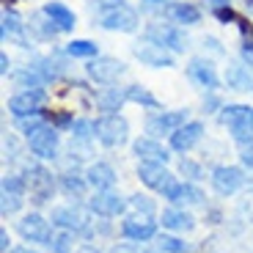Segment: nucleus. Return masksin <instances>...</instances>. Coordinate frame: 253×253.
Wrapping results in <instances>:
<instances>
[{
	"label": "nucleus",
	"instance_id": "1",
	"mask_svg": "<svg viewBox=\"0 0 253 253\" xmlns=\"http://www.w3.org/2000/svg\"><path fill=\"white\" fill-rule=\"evenodd\" d=\"M138 176H140V182H143L146 187L157 190V193H163V198H168V201L176 204L179 184L182 182H176L173 173L168 171L165 165H160V163H140L138 165Z\"/></svg>",
	"mask_w": 253,
	"mask_h": 253
},
{
	"label": "nucleus",
	"instance_id": "2",
	"mask_svg": "<svg viewBox=\"0 0 253 253\" xmlns=\"http://www.w3.org/2000/svg\"><path fill=\"white\" fill-rule=\"evenodd\" d=\"M220 121L237 143H253V108L251 105H226Z\"/></svg>",
	"mask_w": 253,
	"mask_h": 253
},
{
	"label": "nucleus",
	"instance_id": "3",
	"mask_svg": "<svg viewBox=\"0 0 253 253\" xmlns=\"http://www.w3.org/2000/svg\"><path fill=\"white\" fill-rule=\"evenodd\" d=\"M94 132H96V138H99L102 146L116 149V146H121L126 140L129 126H126V121L121 119L119 113H105L102 119L94 121Z\"/></svg>",
	"mask_w": 253,
	"mask_h": 253
},
{
	"label": "nucleus",
	"instance_id": "4",
	"mask_svg": "<svg viewBox=\"0 0 253 253\" xmlns=\"http://www.w3.org/2000/svg\"><path fill=\"white\" fill-rule=\"evenodd\" d=\"M143 36H146V42L168 47L171 52H184V47H187L184 33L179 31L176 25H171V22H152V25L143 31Z\"/></svg>",
	"mask_w": 253,
	"mask_h": 253
},
{
	"label": "nucleus",
	"instance_id": "5",
	"mask_svg": "<svg viewBox=\"0 0 253 253\" xmlns=\"http://www.w3.org/2000/svg\"><path fill=\"white\" fill-rule=\"evenodd\" d=\"M99 25L105 31H119V33H132L138 28V14L135 8L124 6H116V8H105L99 11Z\"/></svg>",
	"mask_w": 253,
	"mask_h": 253
},
{
	"label": "nucleus",
	"instance_id": "6",
	"mask_svg": "<svg viewBox=\"0 0 253 253\" xmlns=\"http://www.w3.org/2000/svg\"><path fill=\"white\" fill-rule=\"evenodd\" d=\"M187 124V110H160V113L146 119V132L157 138V135H173L179 126Z\"/></svg>",
	"mask_w": 253,
	"mask_h": 253
},
{
	"label": "nucleus",
	"instance_id": "7",
	"mask_svg": "<svg viewBox=\"0 0 253 253\" xmlns=\"http://www.w3.org/2000/svg\"><path fill=\"white\" fill-rule=\"evenodd\" d=\"M42 102H44V91L42 88H28V91H19L8 99V113L14 119H28V116H39L42 113Z\"/></svg>",
	"mask_w": 253,
	"mask_h": 253
},
{
	"label": "nucleus",
	"instance_id": "8",
	"mask_svg": "<svg viewBox=\"0 0 253 253\" xmlns=\"http://www.w3.org/2000/svg\"><path fill=\"white\" fill-rule=\"evenodd\" d=\"M28 146H31V152L39 160H55L58 157V126L44 124L42 129H36L28 138Z\"/></svg>",
	"mask_w": 253,
	"mask_h": 253
},
{
	"label": "nucleus",
	"instance_id": "9",
	"mask_svg": "<svg viewBox=\"0 0 253 253\" xmlns=\"http://www.w3.org/2000/svg\"><path fill=\"white\" fill-rule=\"evenodd\" d=\"M124 72H126V66L121 61H116V58H96V61H91L85 66V75L94 83H99V85H113Z\"/></svg>",
	"mask_w": 253,
	"mask_h": 253
},
{
	"label": "nucleus",
	"instance_id": "10",
	"mask_svg": "<svg viewBox=\"0 0 253 253\" xmlns=\"http://www.w3.org/2000/svg\"><path fill=\"white\" fill-rule=\"evenodd\" d=\"M135 58H138L143 66H152V69H171L176 58L168 47H160V44H152V42H146V44L135 47Z\"/></svg>",
	"mask_w": 253,
	"mask_h": 253
},
{
	"label": "nucleus",
	"instance_id": "11",
	"mask_svg": "<svg viewBox=\"0 0 253 253\" xmlns=\"http://www.w3.org/2000/svg\"><path fill=\"white\" fill-rule=\"evenodd\" d=\"M242 184H245V173L240 168H234V165H217L212 171V187L220 196H234Z\"/></svg>",
	"mask_w": 253,
	"mask_h": 253
},
{
	"label": "nucleus",
	"instance_id": "12",
	"mask_svg": "<svg viewBox=\"0 0 253 253\" xmlns=\"http://www.w3.org/2000/svg\"><path fill=\"white\" fill-rule=\"evenodd\" d=\"M19 234L25 237L28 242H39V245H50L52 242V228H50V223L44 220L42 215H28V217H22L19 220Z\"/></svg>",
	"mask_w": 253,
	"mask_h": 253
},
{
	"label": "nucleus",
	"instance_id": "13",
	"mask_svg": "<svg viewBox=\"0 0 253 253\" xmlns=\"http://www.w3.org/2000/svg\"><path fill=\"white\" fill-rule=\"evenodd\" d=\"M91 212H96L99 217H119L126 209V201L121 196H116L113 190H99L94 198L88 201Z\"/></svg>",
	"mask_w": 253,
	"mask_h": 253
},
{
	"label": "nucleus",
	"instance_id": "14",
	"mask_svg": "<svg viewBox=\"0 0 253 253\" xmlns=\"http://www.w3.org/2000/svg\"><path fill=\"white\" fill-rule=\"evenodd\" d=\"M28 187H31V196L36 204H47V198L52 196V190H55V182H52L50 171H44V168H39V165H33V168H28Z\"/></svg>",
	"mask_w": 253,
	"mask_h": 253
},
{
	"label": "nucleus",
	"instance_id": "15",
	"mask_svg": "<svg viewBox=\"0 0 253 253\" xmlns=\"http://www.w3.org/2000/svg\"><path fill=\"white\" fill-rule=\"evenodd\" d=\"M187 75H190V80L198 83V85L207 88V91H215L217 85H220V77H217L212 61H204V58H193V61L187 63Z\"/></svg>",
	"mask_w": 253,
	"mask_h": 253
},
{
	"label": "nucleus",
	"instance_id": "16",
	"mask_svg": "<svg viewBox=\"0 0 253 253\" xmlns=\"http://www.w3.org/2000/svg\"><path fill=\"white\" fill-rule=\"evenodd\" d=\"M201 138H204V124L201 121H187L171 135V149L173 152H190Z\"/></svg>",
	"mask_w": 253,
	"mask_h": 253
},
{
	"label": "nucleus",
	"instance_id": "17",
	"mask_svg": "<svg viewBox=\"0 0 253 253\" xmlns=\"http://www.w3.org/2000/svg\"><path fill=\"white\" fill-rule=\"evenodd\" d=\"M52 226L63 228V231H85V228H88V220H85V215L75 207H55L52 209Z\"/></svg>",
	"mask_w": 253,
	"mask_h": 253
},
{
	"label": "nucleus",
	"instance_id": "18",
	"mask_svg": "<svg viewBox=\"0 0 253 253\" xmlns=\"http://www.w3.org/2000/svg\"><path fill=\"white\" fill-rule=\"evenodd\" d=\"M132 152L140 157V163H160V165H165L168 157H171L168 149H163L154 138H138L132 143Z\"/></svg>",
	"mask_w": 253,
	"mask_h": 253
},
{
	"label": "nucleus",
	"instance_id": "19",
	"mask_svg": "<svg viewBox=\"0 0 253 253\" xmlns=\"http://www.w3.org/2000/svg\"><path fill=\"white\" fill-rule=\"evenodd\" d=\"M165 17H168V22H176V25H198L201 22V11L193 3H184V0L168 3L165 6Z\"/></svg>",
	"mask_w": 253,
	"mask_h": 253
},
{
	"label": "nucleus",
	"instance_id": "20",
	"mask_svg": "<svg viewBox=\"0 0 253 253\" xmlns=\"http://www.w3.org/2000/svg\"><path fill=\"white\" fill-rule=\"evenodd\" d=\"M121 234L132 242H146L157 234V226L152 220H140V217H129V220L121 223Z\"/></svg>",
	"mask_w": 253,
	"mask_h": 253
},
{
	"label": "nucleus",
	"instance_id": "21",
	"mask_svg": "<svg viewBox=\"0 0 253 253\" xmlns=\"http://www.w3.org/2000/svg\"><path fill=\"white\" fill-rule=\"evenodd\" d=\"M85 179H88V184L96 190V193H99V190H113V184H116V171L110 168L108 163H94V165H88Z\"/></svg>",
	"mask_w": 253,
	"mask_h": 253
},
{
	"label": "nucleus",
	"instance_id": "22",
	"mask_svg": "<svg viewBox=\"0 0 253 253\" xmlns=\"http://www.w3.org/2000/svg\"><path fill=\"white\" fill-rule=\"evenodd\" d=\"M42 11H44V17L50 19L52 25L58 28V31H72V28H75V14L69 11V8L63 6V3H58V0H52V3H44V8H42Z\"/></svg>",
	"mask_w": 253,
	"mask_h": 253
},
{
	"label": "nucleus",
	"instance_id": "23",
	"mask_svg": "<svg viewBox=\"0 0 253 253\" xmlns=\"http://www.w3.org/2000/svg\"><path fill=\"white\" fill-rule=\"evenodd\" d=\"M226 85L234 91H253V72L248 69L245 63H228Z\"/></svg>",
	"mask_w": 253,
	"mask_h": 253
},
{
	"label": "nucleus",
	"instance_id": "24",
	"mask_svg": "<svg viewBox=\"0 0 253 253\" xmlns=\"http://www.w3.org/2000/svg\"><path fill=\"white\" fill-rule=\"evenodd\" d=\"M163 226L171 231H190L196 226V220L184 212V209H165L163 212Z\"/></svg>",
	"mask_w": 253,
	"mask_h": 253
},
{
	"label": "nucleus",
	"instance_id": "25",
	"mask_svg": "<svg viewBox=\"0 0 253 253\" xmlns=\"http://www.w3.org/2000/svg\"><path fill=\"white\" fill-rule=\"evenodd\" d=\"M126 94L119 88H105L96 94V105H99V110H105V113H116V110H121V105H124Z\"/></svg>",
	"mask_w": 253,
	"mask_h": 253
},
{
	"label": "nucleus",
	"instance_id": "26",
	"mask_svg": "<svg viewBox=\"0 0 253 253\" xmlns=\"http://www.w3.org/2000/svg\"><path fill=\"white\" fill-rule=\"evenodd\" d=\"M124 94H126V102H135V105H143V108H152V110L160 108V99L143 85H129V88H124Z\"/></svg>",
	"mask_w": 253,
	"mask_h": 253
},
{
	"label": "nucleus",
	"instance_id": "27",
	"mask_svg": "<svg viewBox=\"0 0 253 253\" xmlns=\"http://www.w3.org/2000/svg\"><path fill=\"white\" fill-rule=\"evenodd\" d=\"M66 52L72 58H94L96 55V44L94 42H85V39H75L66 44Z\"/></svg>",
	"mask_w": 253,
	"mask_h": 253
},
{
	"label": "nucleus",
	"instance_id": "28",
	"mask_svg": "<svg viewBox=\"0 0 253 253\" xmlns=\"http://www.w3.org/2000/svg\"><path fill=\"white\" fill-rule=\"evenodd\" d=\"M61 184H63V190L69 193V196H83V190H85V184H88V179H83L80 173H72V171H66L61 176Z\"/></svg>",
	"mask_w": 253,
	"mask_h": 253
},
{
	"label": "nucleus",
	"instance_id": "29",
	"mask_svg": "<svg viewBox=\"0 0 253 253\" xmlns=\"http://www.w3.org/2000/svg\"><path fill=\"white\" fill-rule=\"evenodd\" d=\"M14 80H17L22 88H42V85H44L42 75H39L36 69H31V66H28V69H22V72H17V75H14Z\"/></svg>",
	"mask_w": 253,
	"mask_h": 253
},
{
	"label": "nucleus",
	"instance_id": "30",
	"mask_svg": "<svg viewBox=\"0 0 253 253\" xmlns=\"http://www.w3.org/2000/svg\"><path fill=\"white\" fill-rule=\"evenodd\" d=\"M201 198H204V193L196 187V184H190V182L179 184V196H176V204H201Z\"/></svg>",
	"mask_w": 253,
	"mask_h": 253
},
{
	"label": "nucleus",
	"instance_id": "31",
	"mask_svg": "<svg viewBox=\"0 0 253 253\" xmlns=\"http://www.w3.org/2000/svg\"><path fill=\"white\" fill-rule=\"evenodd\" d=\"M72 135H75V140H80V143H88L91 135H96V132H94V121L77 119L75 124H72Z\"/></svg>",
	"mask_w": 253,
	"mask_h": 253
},
{
	"label": "nucleus",
	"instance_id": "32",
	"mask_svg": "<svg viewBox=\"0 0 253 253\" xmlns=\"http://www.w3.org/2000/svg\"><path fill=\"white\" fill-rule=\"evenodd\" d=\"M52 66H55V63H52L50 58H39V61L31 63V69H36L39 75H42V80H44V83L58 80V69H52Z\"/></svg>",
	"mask_w": 253,
	"mask_h": 253
},
{
	"label": "nucleus",
	"instance_id": "33",
	"mask_svg": "<svg viewBox=\"0 0 253 253\" xmlns=\"http://www.w3.org/2000/svg\"><path fill=\"white\" fill-rule=\"evenodd\" d=\"M129 207H135V209H138V212H140L143 217H152L154 212H157V204H154L149 196H140V193H138V196H132V198H129Z\"/></svg>",
	"mask_w": 253,
	"mask_h": 253
},
{
	"label": "nucleus",
	"instance_id": "34",
	"mask_svg": "<svg viewBox=\"0 0 253 253\" xmlns=\"http://www.w3.org/2000/svg\"><path fill=\"white\" fill-rule=\"evenodd\" d=\"M22 31V22H19V17H17V11H3V39H8V36H17V33Z\"/></svg>",
	"mask_w": 253,
	"mask_h": 253
},
{
	"label": "nucleus",
	"instance_id": "35",
	"mask_svg": "<svg viewBox=\"0 0 253 253\" xmlns=\"http://www.w3.org/2000/svg\"><path fill=\"white\" fill-rule=\"evenodd\" d=\"M19 207H22V193L3 190V215H8V212H17Z\"/></svg>",
	"mask_w": 253,
	"mask_h": 253
},
{
	"label": "nucleus",
	"instance_id": "36",
	"mask_svg": "<svg viewBox=\"0 0 253 253\" xmlns=\"http://www.w3.org/2000/svg\"><path fill=\"white\" fill-rule=\"evenodd\" d=\"M50 248H52V253H69L72 251V231H61L58 237H52Z\"/></svg>",
	"mask_w": 253,
	"mask_h": 253
},
{
	"label": "nucleus",
	"instance_id": "37",
	"mask_svg": "<svg viewBox=\"0 0 253 253\" xmlns=\"http://www.w3.org/2000/svg\"><path fill=\"white\" fill-rule=\"evenodd\" d=\"M160 248L165 253H187V242H182L179 237H163L160 240Z\"/></svg>",
	"mask_w": 253,
	"mask_h": 253
},
{
	"label": "nucleus",
	"instance_id": "38",
	"mask_svg": "<svg viewBox=\"0 0 253 253\" xmlns=\"http://www.w3.org/2000/svg\"><path fill=\"white\" fill-rule=\"evenodd\" d=\"M179 171H182L187 179H193V182H198V179L204 176V173H201V165L193 163V160H182V163H179Z\"/></svg>",
	"mask_w": 253,
	"mask_h": 253
},
{
	"label": "nucleus",
	"instance_id": "39",
	"mask_svg": "<svg viewBox=\"0 0 253 253\" xmlns=\"http://www.w3.org/2000/svg\"><path fill=\"white\" fill-rule=\"evenodd\" d=\"M108 253H152L143 242H124V245H113Z\"/></svg>",
	"mask_w": 253,
	"mask_h": 253
},
{
	"label": "nucleus",
	"instance_id": "40",
	"mask_svg": "<svg viewBox=\"0 0 253 253\" xmlns=\"http://www.w3.org/2000/svg\"><path fill=\"white\" fill-rule=\"evenodd\" d=\"M215 17L220 19V22H240V17H237V14L231 11V6H226V8H215Z\"/></svg>",
	"mask_w": 253,
	"mask_h": 253
},
{
	"label": "nucleus",
	"instance_id": "41",
	"mask_svg": "<svg viewBox=\"0 0 253 253\" xmlns=\"http://www.w3.org/2000/svg\"><path fill=\"white\" fill-rule=\"evenodd\" d=\"M207 47H209L212 52H215V55H223V47H220V42H217V39L207 36V39H204V50H207Z\"/></svg>",
	"mask_w": 253,
	"mask_h": 253
},
{
	"label": "nucleus",
	"instance_id": "42",
	"mask_svg": "<svg viewBox=\"0 0 253 253\" xmlns=\"http://www.w3.org/2000/svg\"><path fill=\"white\" fill-rule=\"evenodd\" d=\"M240 157H242V163H245V165H251V168H253V143H242V154H240Z\"/></svg>",
	"mask_w": 253,
	"mask_h": 253
},
{
	"label": "nucleus",
	"instance_id": "43",
	"mask_svg": "<svg viewBox=\"0 0 253 253\" xmlns=\"http://www.w3.org/2000/svg\"><path fill=\"white\" fill-rule=\"evenodd\" d=\"M116 6H124V0H96V8L105 11V8H116Z\"/></svg>",
	"mask_w": 253,
	"mask_h": 253
},
{
	"label": "nucleus",
	"instance_id": "44",
	"mask_svg": "<svg viewBox=\"0 0 253 253\" xmlns=\"http://www.w3.org/2000/svg\"><path fill=\"white\" fill-rule=\"evenodd\" d=\"M204 3H207V6L212 8V11H215V8H226V6H231V0H204Z\"/></svg>",
	"mask_w": 253,
	"mask_h": 253
},
{
	"label": "nucleus",
	"instance_id": "45",
	"mask_svg": "<svg viewBox=\"0 0 253 253\" xmlns=\"http://www.w3.org/2000/svg\"><path fill=\"white\" fill-rule=\"evenodd\" d=\"M0 63H3V75H8V69H11V63H8V55H6V52L0 55Z\"/></svg>",
	"mask_w": 253,
	"mask_h": 253
},
{
	"label": "nucleus",
	"instance_id": "46",
	"mask_svg": "<svg viewBox=\"0 0 253 253\" xmlns=\"http://www.w3.org/2000/svg\"><path fill=\"white\" fill-rule=\"evenodd\" d=\"M8 242H11V240H8V234L3 231V234H0V245H3V251H8Z\"/></svg>",
	"mask_w": 253,
	"mask_h": 253
},
{
	"label": "nucleus",
	"instance_id": "47",
	"mask_svg": "<svg viewBox=\"0 0 253 253\" xmlns=\"http://www.w3.org/2000/svg\"><path fill=\"white\" fill-rule=\"evenodd\" d=\"M77 253H99V251H96L94 245H83V248H80V251H77Z\"/></svg>",
	"mask_w": 253,
	"mask_h": 253
},
{
	"label": "nucleus",
	"instance_id": "48",
	"mask_svg": "<svg viewBox=\"0 0 253 253\" xmlns=\"http://www.w3.org/2000/svg\"><path fill=\"white\" fill-rule=\"evenodd\" d=\"M11 253H36V251H31V248H14Z\"/></svg>",
	"mask_w": 253,
	"mask_h": 253
},
{
	"label": "nucleus",
	"instance_id": "49",
	"mask_svg": "<svg viewBox=\"0 0 253 253\" xmlns=\"http://www.w3.org/2000/svg\"><path fill=\"white\" fill-rule=\"evenodd\" d=\"M149 6H160V3H165V0H146Z\"/></svg>",
	"mask_w": 253,
	"mask_h": 253
}]
</instances>
